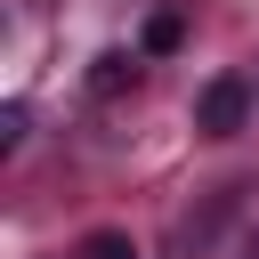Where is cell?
Listing matches in <instances>:
<instances>
[{
	"label": "cell",
	"instance_id": "1",
	"mask_svg": "<svg viewBox=\"0 0 259 259\" xmlns=\"http://www.w3.org/2000/svg\"><path fill=\"white\" fill-rule=\"evenodd\" d=\"M243 113H251V81H243V73H219V81L194 97V130H210V138H235Z\"/></svg>",
	"mask_w": 259,
	"mask_h": 259
},
{
	"label": "cell",
	"instance_id": "3",
	"mask_svg": "<svg viewBox=\"0 0 259 259\" xmlns=\"http://www.w3.org/2000/svg\"><path fill=\"white\" fill-rule=\"evenodd\" d=\"M178 40H186V16H178V8H162V16L146 24V49H154V57H170Z\"/></svg>",
	"mask_w": 259,
	"mask_h": 259
},
{
	"label": "cell",
	"instance_id": "4",
	"mask_svg": "<svg viewBox=\"0 0 259 259\" xmlns=\"http://www.w3.org/2000/svg\"><path fill=\"white\" fill-rule=\"evenodd\" d=\"M81 259H138V251H130V235H113V227H97V235L81 243Z\"/></svg>",
	"mask_w": 259,
	"mask_h": 259
},
{
	"label": "cell",
	"instance_id": "2",
	"mask_svg": "<svg viewBox=\"0 0 259 259\" xmlns=\"http://www.w3.org/2000/svg\"><path fill=\"white\" fill-rule=\"evenodd\" d=\"M130 73H138V65H130L121 49H105V57H97V73H89V89H97V97H121V89H130Z\"/></svg>",
	"mask_w": 259,
	"mask_h": 259
}]
</instances>
